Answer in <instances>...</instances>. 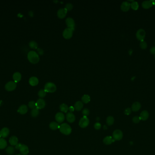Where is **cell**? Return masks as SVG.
Here are the masks:
<instances>
[{
    "label": "cell",
    "mask_w": 155,
    "mask_h": 155,
    "mask_svg": "<svg viewBox=\"0 0 155 155\" xmlns=\"http://www.w3.org/2000/svg\"><path fill=\"white\" fill-rule=\"evenodd\" d=\"M153 5L152 0L144 1L142 3V6L145 9H149Z\"/></svg>",
    "instance_id": "44dd1931"
},
{
    "label": "cell",
    "mask_w": 155,
    "mask_h": 155,
    "mask_svg": "<svg viewBox=\"0 0 155 155\" xmlns=\"http://www.w3.org/2000/svg\"><path fill=\"white\" fill-rule=\"evenodd\" d=\"M123 137V133L120 130H116L113 134V138L115 141H120Z\"/></svg>",
    "instance_id": "5b68a950"
},
{
    "label": "cell",
    "mask_w": 155,
    "mask_h": 155,
    "mask_svg": "<svg viewBox=\"0 0 155 155\" xmlns=\"http://www.w3.org/2000/svg\"><path fill=\"white\" fill-rule=\"evenodd\" d=\"M146 33L143 29H140L138 30L136 33V37L138 40L142 41H144V39L145 37Z\"/></svg>",
    "instance_id": "9c48e42d"
},
{
    "label": "cell",
    "mask_w": 155,
    "mask_h": 155,
    "mask_svg": "<svg viewBox=\"0 0 155 155\" xmlns=\"http://www.w3.org/2000/svg\"><path fill=\"white\" fill-rule=\"evenodd\" d=\"M57 89V87L56 85L51 82H47L45 86L44 90L46 92L49 93H53Z\"/></svg>",
    "instance_id": "3957f363"
},
{
    "label": "cell",
    "mask_w": 155,
    "mask_h": 155,
    "mask_svg": "<svg viewBox=\"0 0 155 155\" xmlns=\"http://www.w3.org/2000/svg\"><path fill=\"white\" fill-rule=\"evenodd\" d=\"M17 112L21 115L25 114L28 112V108L26 105H22L19 107Z\"/></svg>",
    "instance_id": "d6986e66"
},
{
    "label": "cell",
    "mask_w": 155,
    "mask_h": 155,
    "mask_svg": "<svg viewBox=\"0 0 155 155\" xmlns=\"http://www.w3.org/2000/svg\"><path fill=\"white\" fill-rule=\"evenodd\" d=\"M65 22L68 28L75 30V21L73 18L70 17L67 18L65 21Z\"/></svg>",
    "instance_id": "ba28073f"
},
{
    "label": "cell",
    "mask_w": 155,
    "mask_h": 155,
    "mask_svg": "<svg viewBox=\"0 0 155 155\" xmlns=\"http://www.w3.org/2000/svg\"><path fill=\"white\" fill-rule=\"evenodd\" d=\"M131 7H132V9H133L134 10H137L138 9L139 5H138V4L137 2L133 1L131 4Z\"/></svg>",
    "instance_id": "e575fe53"
},
{
    "label": "cell",
    "mask_w": 155,
    "mask_h": 155,
    "mask_svg": "<svg viewBox=\"0 0 155 155\" xmlns=\"http://www.w3.org/2000/svg\"><path fill=\"white\" fill-rule=\"evenodd\" d=\"M89 123V121L87 116H83L81 118L79 122V125L81 128H84L88 125Z\"/></svg>",
    "instance_id": "52a82bcc"
},
{
    "label": "cell",
    "mask_w": 155,
    "mask_h": 155,
    "mask_svg": "<svg viewBox=\"0 0 155 155\" xmlns=\"http://www.w3.org/2000/svg\"><path fill=\"white\" fill-rule=\"evenodd\" d=\"M67 11L64 8H61L58 10L57 12L58 17L60 19H63L64 18L67 13Z\"/></svg>",
    "instance_id": "8fae6325"
},
{
    "label": "cell",
    "mask_w": 155,
    "mask_h": 155,
    "mask_svg": "<svg viewBox=\"0 0 155 155\" xmlns=\"http://www.w3.org/2000/svg\"><path fill=\"white\" fill-rule=\"evenodd\" d=\"M82 114L84 116H87L89 114V111L88 109L85 108L83 110L82 112Z\"/></svg>",
    "instance_id": "ab89813d"
},
{
    "label": "cell",
    "mask_w": 155,
    "mask_h": 155,
    "mask_svg": "<svg viewBox=\"0 0 155 155\" xmlns=\"http://www.w3.org/2000/svg\"><path fill=\"white\" fill-rule=\"evenodd\" d=\"M28 106L30 109H33L35 108H36V102L35 101H29V104H28Z\"/></svg>",
    "instance_id": "8d00e7d4"
},
{
    "label": "cell",
    "mask_w": 155,
    "mask_h": 155,
    "mask_svg": "<svg viewBox=\"0 0 155 155\" xmlns=\"http://www.w3.org/2000/svg\"><path fill=\"white\" fill-rule=\"evenodd\" d=\"M132 112V109L130 108H127L124 111V113L126 115H129Z\"/></svg>",
    "instance_id": "60d3db41"
},
{
    "label": "cell",
    "mask_w": 155,
    "mask_h": 155,
    "mask_svg": "<svg viewBox=\"0 0 155 155\" xmlns=\"http://www.w3.org/2000/svg\"><path fill=\"white\" fill-rule=\"evenodd\" d=\"M19 150H20V152L21 154V155H27L29 153V148H28V146L24 144H21Z\"/></svg>",
    "instance_id": "7c38bea8"
},
{
    "label": "cell",
    "mask_w": 155,
    "mask_h": 155,
    "mask_svg": "<svg viewBox=\"0 0 155 155\" xmlns=\"http://www.w3.org/2000/svg\"><path fill=\"white\" fill-rule=\"evenodd\" d=\"M29 83L32 86H36L39 83L38 79L35 77H32L29 79Z\"/></svg>",
    "instance_id": "7402d4cb"
},
{
    "label": "cell",
    "mask_w": 155,
    "mask_h": 155,
    "mask_svg": "<svg viewBox=\"0 0 155 155\" xmlns=\"http://www.w3.org/2000/svg\"><path fill=\"white\" fill-rule=\"evenodd\" d=\"M141 118L140 117V116H134L132 118V121L133 122V123H135V124H138L140 122V121H141Z\"/></svg>",
    "instance_id": "d590c367"
},
{
    "label": "cell",
    "mask_w": 155,
    "mask_h": 155,
    "mask_svg": "<svg viewBox=\"0 0 155 155\" xmlns=\"http://www.w3.org/2000/svg\"><path fill=\"white\" fill-rule=\"evenodd\" d=\"M66 119L69 123H73L75 120V115L72 112H69L66 114Z\"/></svg>",
    "instance_id": "e0dca14e"
},
{
    "label": "cell",
    "mask_w": 155,
    "mask_h": 155,
    "mask_svg": "<svg viewBox=\"0 0 155 155\" xmlns=\"http://www.w3.org/2000/svg\"><path fill=\"white\" fill-rule=\"evenodd\" d=\"M150 52L151 54H155V47H153L150 49Z\"/></svg>",
    "instance_id": "ee69618b"
},
{
    "label": "cell",
    "mask_w": 155,
    "mask_h": 155,
    "mask_svg": "<svg viewBox=\"0 0 155 155\" xmlns=\"http://www.w3.org/2000/svg\"><path fill=\"white\" fill-rule=\"evenodd\" d=\"M149 116V112L146 111L144 110L141 112L140 115V117L141 120L142 121H146L148 119Z\"/></svg>",
    "instance_id": "9a60e30c"
},
{
    "label": "cell",
    "mask_w": 155,
    "mask_h": 155,
    "mask_svg": "<svg viewBox=\"0 0 155 155\" xmlns=\"http://www.w3.org/2000/svg\"></svg>",
    "instance_id": "f907efd6"
},
{
    "label": "cell",
    "mask_w": 155,
    "mask_h": 155,
    "mask_svg": "<svg viewBox=\"0 0 155 155\" xmlns=\"http://www.w3.org/2000/svg\"><path fill=\"white\" fill-rule=\"evenodd\" d=\"M55 120L58 123H61L63 122L65 119V116L63 113L58 112L55 115Z\"/></svg>",
    "instance_id": "4fadbf2b"
},
{
    "label": "cell",
    "mask_w": 155,
    "mask_h": 155,
    "mask_svg": "<svg viewBox=\"0 0 155 155\" xmlns=\"http://www.w3.org/2000/svg\"><path fill=\"white\" fill-rule=\"evenodd\" d=\"M21 143H18L17 145H16V149H17V150H19L20 149V147L21 146Z\"/></svg>",
    "instance_id": "bcb514c9"
},
{
    "label": "cell",
    "mask_w": 155,
    "mask_h": 155,
    "mask_svg": "<svg viewBox=\"0 0 155 155\" xmlns=\"http://www.w3.org/2000/svg\"><path fill=\"white\" fill-rule=\"evenodd\" d=\"M60 131L65 135H69L72 131V129L70 126L67 123H63L59 126V128Z\"/></svg>",
    "instance_id": "7a4b0ae2"
},
{
    "label": "cell",
    "mask_w": 155,
    "mask_h": 155,
    "mask_svg": "<svg viewBox=\"0 0 155 155\" xmlns=\"http://www.w3.org/2000/svg\"><path fill=\"white\" fill-rule=\"evenodd\" d=\"M44 51L42 49H41V48H38L37 49V54L38 55L42 56L44 54Z\"/></svg>",
    "instance_id": "7bdbcfd3"
},
{
    "label": "cell",
    "mask_w": 155,
    "mask_h": 155,
    "mask_svg": "<svg viewBox=\"0 0 155 155\" xmlns=\"http://www.w3.org/2000/svg\"><path fill=\"white\" fill-rule=\"evenodd\" d=\"M16 155H21V154H17Z\"/></svg>",
    "instance_id": "681fc988"
},
{
    "label": "cell",
    "mask_w": 155,
    "mask_h": 155,
    "mask_svg": "<svg viewBox=\"0 0 155 155\" xmlns=\"http://www.w3.org/2000/svg\"><path fill=\"white\" fill-rule=\"evenodd\" d=\"M17 87V83L15 82L11 81L6 84L5 85V89L6 90L9 91H13Z\"/></svg>",
    "instance_id": "8992f818"
},
{
    "label": "cell",
    "mask_w": 155,
    "mask_h": 155,
    "mask_svg": "<svg viewBox=\"0 0 155 155\" xmlns=\"http://www.w3.org/2000/svg\"><path fill=\"white\" fill-rule=\"evenodd\" d=\"M18 139L16 136H12L9 139V142L12 146H16L18 144Z\"/></svg>",
    "instance_id": "d4e9b609"
},
{
    "label": "cell",
    "mask_w": 155,
    "mask_h": 155,
    "mask_svg": "<svg viewBox=\"0 0 155 155\" xmlns=\"http://www.w3.org/2000/svg\"><path fill=\"white\" fill-rule=\"evenodd\" d=\"M46 105V103L45 101L42 99L40 98L37 100L36 102V107L38 109H43L45 107Z\"/></svg>",
    "instance_id": "30bf717a"
},
{
    "label": "cell",
    "mask_w": 155,
    "mask_h": 155,
    "mask_svg": "<svg viewBox=\"0 0 155 155\" xmlns=\"http://www.w3.org/2000/svg\"><path fill=\"white\" fill-rule=\"evenodd\" d=\"M73 8V5L70 3H67L66 5H65V8L66 9V10L67 11H71Z\"/></svg>",
    "instance_id": "74e56055"
},
{
    "label": "cell",
    "mask_w": 155,
    "mask_h": 155,
    "mask_svg": "<svg viewBox=\"0 0 155 155\" xmlns=\"http://www.w3.org/2000/svg\"><path fill=\"white\" fill-rule=\"evenodd\" d=\"M29 47L32 49H36L38 48V44L34 41H31L29 42Z\"/></svg>",
    "instance_id": "836d02e7"
},
{
    "label": "cell",
    "mask_w": 155,
    "mask_h": 155,
    "mask_svg": "<svg viewBox=\"0 0 155 155\" xmlns=\"http://www.w3.org/2000/svg\"><path fill=\"white\" fill-rule=\"evenodd\" d=\"M59 109L62 112H63L64 113H66L69 110V108L66 104L63 103L60 105Z\"/></svg>",
    "instance_id": "83f0119b"
},
{
    "label": "cell",
    "mask_w": 155,
    "mask_h": 155,
    "mask_svg": "<svg viewBox=\"0 0 155 155\" xmlns=\"http://www.w3.org/2000/svg\"><path fill=\"white\" fill-rule=\"evenodd\" d=\"M2 103H3L2 101L1 100H0V107L2 105Z\"/></svg>",
    "instance_id": "7dc6e473"
},
{
    "label": "cell",
    "mask_w": 155,
    "mask_h": 155,
    "mask_svg": "<svg viewBox=\"0 0 155 155\" xmlns=\"http://www.w3.org/2000/svg\"><path fill=\"white\" fill-rule=\"evenodd\" d=\"M115 141L113 137L111 136H107L104 138L103 140V143L105 145H109L114 142Z\"/></svg>",
    "instance_id": "ac0fdd59"
},
{
    "label": "cell",
    "mask_w": 155,
    "mask_h": 155,
    "mask_svg": "<svg viewBox=\"0 0 155 155\" xmlns=\"http://www.w3.org/2000/svg\"><path fill=\"white\" fill-rule=\"evenodd\" d=\"M59 126L60 125L58 123L54 121L51 122L50 124V127L52 130H56L58 129H59Z\"/></svg>",
    "instance_id": "484cf974"
},
{
    "label": "cell",
    "mask_w": 155,
    "mask_h": 155,
    "mask_svg": "<svg viewBox=\"0 0 155 155\" xmlns=\"http://www.w3.org/2000/svg\"><path fill=\"white\" fill-rule=\"evenodd\" d=\"M147 44L144 41H141L140 42V47L142 49H145L147 48Z\"/></svg>",
    "instance_id": "f35d334b"
},
{
    "label": "cell",
    "mask_w": 155,
    "mask_h": 155,
    "mask_svg": "<svg viewBox=\"0 0 155 155\" xmlns=\"http://www.w3.org/2000/svg\"><path fill=\"white\" fill-rule=\"evenodd\" d=\"M6 151L8 155H12L15 153V149L13 146H9L6 149Z\"/></svg>",
    "instance_id": "1f68e13d"
},
{
    "label": "cell",
    "mask_w": 155,
    "mask_h": 155,
    "mask_svg": "<svg viewBox=\"0 0 155 155\" xmlns=\"http://www.w3.org/2000/svg\"><path fill=\"white\" fill-rule=\"evenodd\" d=\"M13 79L15 82H18L21 79V75L19 72H15L13 75Z\"/></svg>",
    "instance_id": "cb8c5ba5"
},
{
    "label": "cell",
    "mask_w": 155,
    "mask_h": 155,
    "mask_svg": "<svg viewBox=\"0 0 155 155\" xmlns=\"http://www.w3.org/2000/svg\"><path fill=\"white\" fill-rule=\"evenodd\" d=\"M152 2H153V5H155V0H152Z\"/></svg>",
    "instance_id": "c3c4849f"
},
{
    "label": "cell",
    "mask_w": 155,
    "mask_h": 155,
    "mask_svg": "<svg viewBox=\"0 0 155 155\" xmlns=\"http://www.w3.org/2000/svg\"><path fill=\"white\" fill-rule=\"evenodd\" d=\"M46 93L47 92L45 91V90L41 89L38 92V95L41 98H43L46 96Z\"/></svg>",
    "instance_id": "d6a6232c"
},
{
    "label": "cell",
    "mask_w": 155,
    "mask_h": 155,
    "mask_svg": "<svg viewBox=\"0 0 155 155\" xmlns=\"http://www.w3.org/2000/svg\"><path fill=\"white\" fill-rule=\"evenodd\" d=\"M94 128H95V129H96V130H99L101 128V124L100 123L97 122V123H96L94 124Z\"/></svg>",
    "instance_id": "b9f144b4"
},
{
    "label": "cell",
    "mask_w": 155,
    "mask_h": 155,
    "mask_svg": "<svg viewBox=\"0 0 155 155\" xmlns=\"http://www.w3.org/2000/svg\"><path fill=\"white\" fill-rule=\"evenodd\" d=\"M114 122V119L112 116H109L106 120V122L108 125H112Z\"/></svg>",
    "instance_id": "4dcf8cb0"
},
{
    "label": "cell",
    "mask_w": 155,
    "mask_h": 155,
    "mask_svg": "<svg viewBox=\"0 0 155 155\" xmlns=\"http://www.w3.org/2000/svg\"><path fill=\"white\" fill-rule=\"evenodd\" d=\"M27 58L29 61L32 64H36L40 60L39 55L34 51H30L27 55Z\"/></svg>",
    "instance_id": "6da1fadb"
},
{
    "label": "cell",
    "mask_w": 155,
    "mask_h": 155,
    "mask_svg": "<svg viewBox=\"0 0 155 155\" xmlns=\"http://www.w3.org/2000/svg\"><path fill=\"white\" fill-rule=\"evenodd\" d=\"M9 130L8 128L4 127L2 128L0 131V136L2 138H6L8 137L9 134Z\"/></svg>",
    "instance_id": "2e32d148"
},
{
    "label": "cell",
    "mask_w": 155,
    "mask_h": 155,
    "mask_svg": "<svg viewBox=\"0 0 155 155\" xmlns=\"http://www.w3.org/2000/svg\"><path fill=\"white\" fill-rule=\"evenodd\" d=\"M131 4L129 2L127 1H124L121 4V9L122 11L126 12L129 10Z\"/></svg>",
    "instance_id": "5bb4252c"
},
{
    "label": "cell",
    "mask_w": 155,
    "mask_h": 155,
    "mask_svg": "<svg viewBox=\"0 0 155 155\" xmlns=\"http://www.w3.org/2000/svg\"><path fill=\"white\" fill-rule=\"evenodd\" d=\"M81 100L83 103L87 104L90 101V97L88 95H84L82 97Z\"/></svg>",
    "instance_id": "f1b7e54d"
},
{
    "label": "cell",
    "mask_w": 155,
    "mask_h": 155,
    "mask_svg": "<svg viewBox=\"0 0 155 155\" xmlns=\"http://www.w3.org/2000/svg\"><path fill=\"white\" fill-rule=\"evenodd\" d=\"M39 114V109L37 108H35L34 109H32L31 112V116L33 117H37Z\"/></svg>",
    "instance_id": "f546056e"
},
{
    "label": "cell",
    "mask_w": 155,
    "mask_h": 155,
    "mask_svg": "<svg viewBox=\"0 0 155 155\" xmlns=\"http://www.w3.org/2000/svg\"><path fill=\"white\" fill-rule=\"evenodd\" d=\"M141 108V105L139 102H135L132 104V110L134 112H138Z\"/></svg>",
    "instance_id": "ffe728a7"
},
{
    "label": "cell",
    "mask_w": 155,
    "mask_h": 155,
    "mask_svg": "<svg viewBox=\"0 0 155 155\" xmlns=\"http://www.w3.org/2000/svg\"><path fill=\"white\" fill-rule=\"evenodd\" d=\"M69 110L71 112H73L75 111V108H74V107H73V106H71L69 108Z\"/></svg>",
    "instance_id": "f6af8a7d"
},
{
    "label": "cell",
    "mask_w": 155,
    "mask_h": 155,
    "mask_svg": "<svg viewBox=\"0 0 155 155\" xmlns=\"http://www.w3.org/2000/svg\"><path fill=\"white\" fill-rule=\"evenodd\" d=\"M7 142L3 138H0V149H5L7 146Z\"/></svg>",
    "instance_id": "4316f807"
},
{
    "label": "cell",
    "mask_w": 155,
    "mask_h": 155,
    "mask_svg": "<svg viewBox=\"0 0 155 155\" xmlns=\"http://www.w3.org/2000/svg\"><path fill=\"white\" fill-rule=\"evenodd\" d=\"M84 104L81 101H77L74 106L75 109L77 111H80L83 108Z\"/></svg>",
    "instance_id": "603a6c76"
},
{
    "label": "cell",
    "mask_w": 155,
    "mask_h": 155,
    "mask_svg": "<svg viewBox=\"0 0 155 155\" xmlns=\"http://www.w3.org/2000/svg\"><path fill=\"white\" fill-rule=\"evenodd\" d=\"M74 30L70 29L69 28H66L65 30H63V37L65 39H70L73 36Z\"/></svg>",
    "instance_id": "277c9868"
}]
</instances>
